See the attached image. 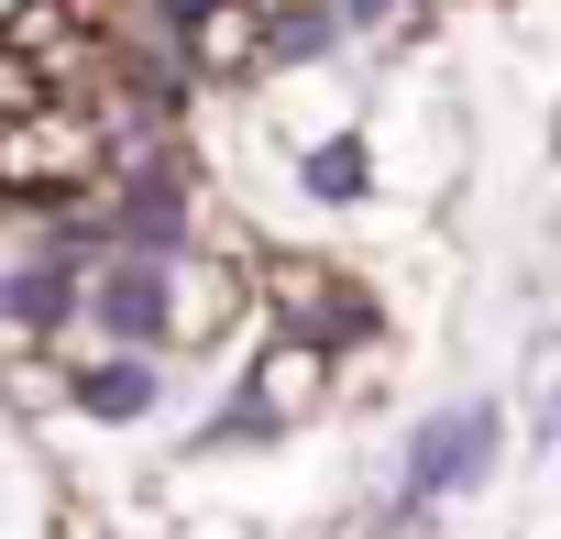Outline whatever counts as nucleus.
Returning a JSON list of instances; mask_svg holds the SVG:
<instances>
[{"label":"nucleus","instance_id":"f257e3e1","mask_svg":"<svg viewBox=\"0 0 561 539\" xmlns=\"http://www.w3.org/2000/svg\"><path fill=\"white\" fill-rule=\"evenodd\" d=\"M242 298L275 309V331H298V342H320V353L375 342V287L342 276L331 253H253V264H242Z\"/></svg>","mask_w":561,"mask_h":539},{"label":"nucleus","instance_id":"f03ea898","mask_svg":"<svg viewBox=\"0 0 561 539\" xmlns=\"http://www.w3.org/2000/svg\"><path fill=\"white\" fill-rule=\"evenodd\" d=\"M331 408V353L320 342H298V331H275L264 353H253V375L220 397V418L198 429V451H253V440H287L298 418H320Z\"/></svg>","mask_w":561,"mask_h":539},{"label":"nucleus","instance_id":"7ed1b4c3","mask_svg":"<svg viewBox=\"0 0 561 539\" xmlns=\"http://www.w3.org/2000/svg\"><path fill=\"white\" fill-rule=\"evenodd\" d=\"M495 451H506V418H495L484 397L430 408V418L408 429V451H397V506H386V517H430L440 495H473V484L495 473Z\"/></svg>","mask_w":561,"mask_h":539},{"label":"nucleus","instance_id":"20e7f679","mask_svg":"<svg viewBox=\"0 0 561 539\" xmlns=\"http://www.w3.org/2000/svg\"><path fill=\"white\" fill-rule=\"evenodd\" d=\"M67 408H78V418H100V429H144V418L165 408V364H154V353L100 342V353L67 375Z\"/></svg>","mask_w":561,"mask_h":539},{"label":"nucleus","instance_id":"39448f33","mask_svg":"<svg viewBox=\"0 0 561 539\" xmlns=\"http://www.w3.org/2000/svg\"><path fill=\"white\" fill-rule=\"evenodd\" d=\"M287 176H298V198H320V209H364V198H375V133L331 122V133H309V144L287 154Z\"/></svg>","mask_w":561,"mask_h":539},{"label":"nucleus","instance_id":"423d86ee","mask_svg":"<svg viewBox=\"0 0 561 539\" xmlns=\"http://www.w3.org/2000/svg\"><path fill=\"white\" fill-rule=\"evenodd\" d=\"M242 12H264V23H275V12H309V0H242Z\"/></svg>","mask_w":561,"mask_h":539},{"label":"nucleus","instance_id":"0eeeda50","mask_svg":"<svg viewBox=\"0 0 561 539\" xmlns=\"http://www.w3.org/2000/svg\"><path fill=\"white\" fill-rule=\"evenodd\" d=\"M0 12H12V0H0Z\"/></svg>","mask_w":561,"mask_h":539}]
</instances>
